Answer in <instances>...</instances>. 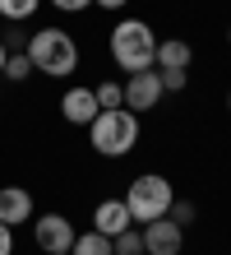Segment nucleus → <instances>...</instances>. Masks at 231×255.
Masks as SVG:
<instances>
[{
    "label": "nucleus",
    "mask_w": 231,
    "mask_h": 255,
    "mask_svg": "<svg viewBox=\"0 0 231 255\" xmlns=\"http://www.w3.org/2000/svg\"><path fill=\"white\" fill-rule=\"evenodd\" d=\"M111 61L125 74L153 70V61H157V33L148 28V19H120L111 28Z\"/></svg>",
    "instance_id": "nucleus-1"
},
{
    "label": "nucleus",
    "mask_w": 231,
    "mask_h": 255,
    "mask_svg": "<svg viewBox=\"0 0 231 255\" xmlns=\"http://www.w3.org/2000/svg\"><path fill=\"white\" fill-rule=\"evenodd\" d=\"M28 61L51 79H65V74L79 70V47H74V37L65 28H42V33L28 37Z\"/></svg>",
    "instance_id": "nucleus-2"
},
{
    "label": "nucleus",
    "mask_w": 231,
    "mask_h": 255,
    "mask_svg": "<svg viewBox=\"0 0 231 255\" xmlns=\"http://www.w3.org/2000/svg\"><path fill=\"white\" fill-rule=\"evenodd\" d=\"M88 139L102 158H125L134 139H139V116L130 107H111V112H97L88 126Z\"/></svg>",
    "instance_id": "nucleus-3"
},
{
    "label": "nucleus",
    "mask_w": 231,
    "mask_h": 255,
    "mask_svg": "<svg viewBox=\"0 0 231 255\" xmlns=\"http://www.w3.org/2000/svg\"><path fill=\"white\" fill-rule=\"evenodd\" d=\"M171 200H176V190H171V181H166V176H157V172H144V176H134V186H130V195H125V204H130L134 223L166 218Z\"/></svg>",
    "instance_id": "nucleus-4"
},
{
    "label": "nucleus",
    "mask_w": 231,
    "mask_h": 255,
    "mask_svg": "<svg viewBox=\"0 0 231 255\" xmlns=\"http://www.w3.org/2000/svg\"><path fill=\"white\" fill-rule=\"evenodd\" d=\"M180 246H185V228L176 218L144 223V255H180Z\"/></svg>",
    "instance_id": "nucleus-5"
},
{
    "label": "nucleus",
    "mask_w": 231,
    "mask_h": 255,
    "mask_svg": "<svg viewBox=\"0 0 231 255\" xmlns=\"http://www.w3.org/2000/svg\"><path fill=\"white\" fill-rule=\"evenodd\" d=\"M162 93H166V88H162V74L157 70H139V74L125 79V107L130 112H153L162 102Z\"/></svg>",
    "instance_id": "nucleus-6"
},
{
    "label": "nucleus",
    "mask_w": 231,
    "mask_h": 255,
    "mask_svg": "<svg viewBox=\"0 0 231 255\" xmlns=\"http://www.w3.org/2000/svg\"><path fill=\"white\" fill-rule=\"evenodd\" d=\"M33 242L51 255V251H70L74 246V223L65 218V214H42L37 223H33Z\"/></svg>",
    "instance_id": "nucleus-7"
},
{
    "label": "nucleus",
    "mask_w": 231,
    "mask_h": 255,
    "mask_svg": "<svg viewBox=\"0 0 231 255\" xmlns=\"http://www.w3.org/2000/svg\"><path fill=\"white\" fill-rule=\"evenodd\" d=\"M28 218H33V195L23 186H0V223L5 228H19Z\"/></svg>",
    "instance_id": "nucleus-8"
},
{
    "label": "nucleus",
    "mask_w": 231,
    "mask_h": 255,
    "mask_svg": "<svg viewBox=\"0 0 231 255\" xmlns=\"http://www.w3.org/2000/svg\"><path fill=\"white\" fill-rule=\"evenodd\" d=\"M60 112H65L70 126H92V116H97V93L92 88H70L65 98H60Z\"/></svg>",
    "instance_id": "nucleus-9"
},
{
    "label": "nucleus",
    "mask_w": 231,
    "mask_h": 255,
    "mask_svg": "<svg viewBox=\"0 0 231 255\" xmlns=\"http://www.w3.org/2000/svg\"><path fill=\"white\" fill-rule=\"evenodd\" d=\"M130 223H134V214H130V204H125V200H102L97 209H92V228L106 232V237L125 232Z\"/></svg>",
    "instance_id": "nucleus-10"
},
{
    "label": "nucleus",
    "mask_w": 231,
    "mask_h": 255,
    "mask_svg": "<svg viewBox=\"0 0 231 255\" xmlns=\"http://www.w3.org/2000/svg\"><path fill=\"white\" fill-rule=\"evenodd\" d=\"M190 61H194V51H190V42L185 37H166V42H157V70H190Z\"/></svg>",
    "instance_id": "nucleus-11"
},
{
    "label": "nucleus",
    "mask_w": 231,
    "mask_h": 255,
    "mask_svg": "<svg viewBox=\"0 0 231 255\" xmlns=\"http://www.w3.org/2000/svg\"><path fill=\"white\" fill-rule=\"evenodd\" d=\"M70 251H74V255H111V237L92 228V232H79V237H74Z\"/></svg>",
    "instance_id": "nucleus-12"
},
{
    "label": "nucleus",
    "mask_w": 231,
    "mask_h": 255,
    "mask_svg": "<svg viewBox=\"0 0 231 255\" xmlns=\"http://www.w3.org/2000/svg\"><path fill=\"white\" fill-rule=\"evenodd\" d=\"M111 255H144V232H134V228L116 232L111 237Z\"/></svg>",
    "instance_id": "nucleus-13"
},
{
    "label": "nucleus",
    "mask_w": 231,
    "mask_h": 255,
    "mask_svg": "<svg viewBox=\"0 0 231 255\" xmlns=\"http://www.w3.org/2000/svg\"><path fill=\"white\" fill-rule=\"evenodd\" d=\"M42 0H0V14H5L9 23H23V19H33Z\"/></svg>",
    "instance_id": "nucleus-14"
},
{
    "label": "nucleus",
    "mask_w": 231,
    "mask_h": 255,
    "mask_svg": "<svg viewBox=\"0 0 231 255\" xmlns=\"http://www.w3.org/2000/svg\"><path fill=\"white\" fill-rule=\"evenodd\" d=\"M92 93H97V107H102V112L125 107V84H111V79H106V84H97V88H92Z\"/></svg>",
    "instance_id": "nucleus-15"
},
{
    "label": "nucleus",
    "mask_w": 231,
    "mask_h": 255,
    "mask_svg": "<svg viewBox=\"0 0 231 255\" xmlns=\"http://www.w3.org/2000/svg\"><path fill=\"white\" fill-rule=\"evenodd\" d=\"M28 74H33V61H28V51H9V61H5V79L23 84Z\"/></svg>",
    "instance_id": "nucleus-16"
},
{
    "label": "nucleus",
    "mask_w": 231,
    "mask_h": 255,
    "mask_svg": "<svg viewBox=\"0 0 231 255\" xmlns=\"http://www.w3.org/2000/svg\"><path fill=\"white\" fill-rule=\"evenodd\" d=\"M166 218H176L180 228H190V223L199 218V209H194L190 200H171V209H166Z\"/></svg>",
    "instance_id": "nucleus-17"
},
{
    "label": "nucleus",
    "mask_w": 231,
    "mask_h": 255,
    "mask_svg": "<svg viewBox=\"0 0 231 255\" xmlns=\"http://www.w3.org/2000/svg\"><path fill=\"white\" fill-rule=\"evenodd\" d=\"M157 74H162V88H166V93H180V88L190 84V70H157Z\"/></svg>",
    "instance_id": "nucleus-18"
},
{
    "label": "nucleus",
    "mask_w": 231,
    "mask_h": 255,
    "mask_svg": "<svg viewBox=\"0 0 231 255\" xmlns=\"http://www.w3.org/2000/svg\"><path fill=\"white\" fill-rule=\"evenodd\" d=\"M28 37H33V33H23L19 23H14L9 33H0V42H5V51H28Z\"/></svg>",
    "instance_id": "nucleus-19"
},
{
    "label": "nucleus",
    "mask_w": 231,
    "mask_h": 255,
    "mask_svg": "<svg viewBox=\"0 0 231 255\" xmlns=\"http://www.w3.org/2000/svg\"><path fill=\"white\" fill-rule=\"evenodd\" d=\"M51 5H56V9H65V14H79V9L92 5V0H51Z\"/></svg>",
    "instance_id": "nucleus-20"
},
{
    "label": "nucleus",
    "mask_w": 231,
    "mask_h": 255,
    "mask_svg": "<svg viewBox=\"0 0 231 255\" xmlns=\"http://www.w3.org/2000/svg\"><path fill=\"white\" fill-rule=\"evenodd\" d=\"M0 255H14V228L0 223Z\"/></svg>",
    "instance_id": "nucleus-21"
},
{
    "label": "nucleus",
    "mask_w": 231,
    "mask_h": 255,
    "mask_svg": "<svg viewBox=\"0 0 231 255\" xmlns=\"http://www.w3.org/2000/svg\"><path fill=\"white\" fill-rule=\"evenodd\" d=\"M92 5H102V9H125L130 0H92Z\"/></svg>",
    "instance_id": "nucleus-22"
},
{
    "label": "nucleus",
    "mask_w": 231,
    "mask_h": 255,
    "mask_svg": "<svg viewBox=\"0 0 231 255\" xmlns=\"http://www.w3.org/2000/svg\"><path fill=\"white\" fill-rule=\"evenodd\" d=\"M5 61H9V51H5V42H0V74H5Z\"/></svg>",
    "instance_id": "nucleus-23"
},
{
    "label": "nucleus",
    "mask_w": 231,
    "mask_h": 255,
    "mask_svg": "<svg viewBox=\"0 0 231 255\" xmlns=\"http://www.w3.org/2000/svg\"><path fill=\"white\" fill-rule=\"evenodd\" d=\"M51 255H74V251H51Z\"/></svg>",
    "instance_id": "nucleus-24"
},
{
    "label": "nucleus",
    "mask_w": 231,
    "mask_h": 255,
    "mask_svg": "<svg viewBox=\"0 0 231 255\" xmlns=\"http://www.w3.org/2000/svg\"><path fill=\"white\" fill-rule=\"evenodd\" d=\"M227 112H231V93H227Z\"/></svg>",
    "instance_id": "nucleus-25"
},
{
    "label": "nucleus",
    "mask_w": 231,
    "mask_h": 255,
    "mask_svg": "<svg viewBox=\"0 0 231 255\" xmlns=\"http://www.w3.org/2000/svg\"><path fill=\"white\" fill-rule=\"evenodd\" d=\"M227 42H231V28H227Z\"/></svg>",
    "instance_id": "nucleus-26"
}]
</instances>
